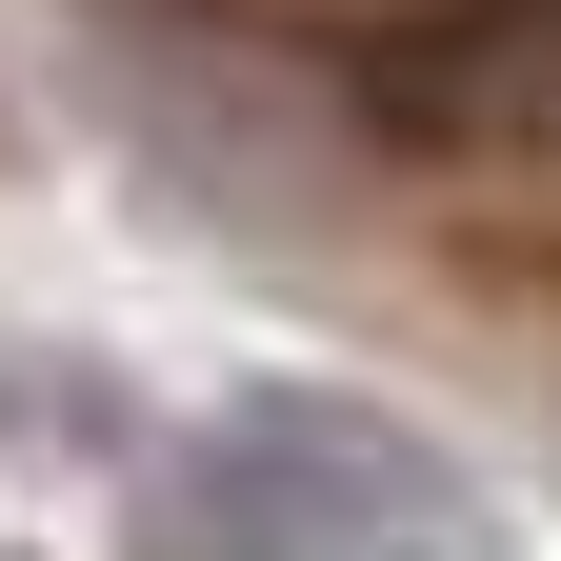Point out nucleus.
<instances>
[{
	"instance_id": "1",
	"label": "nucleus",
	"mask_w": 561,
	"mask_h": 561,
	"mask_svg": "<svg viewBox=\"0 0 561 561\" xmlns=\"http://www.w3.org/2000/svg\"><path fill=\"white\" fill-rule=\"evenodd\" d=\"M241 522L280 561H481V481L421 442V421H381V401L261 381V401H221L181 442V481H161L140 541H241Z\"/></svg>"
}]
</instances>
